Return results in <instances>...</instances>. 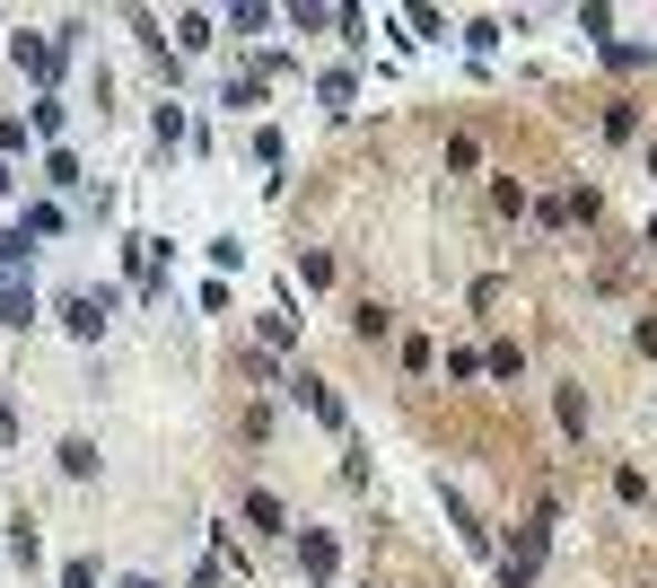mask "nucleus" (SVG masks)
Returning a JSON list of instances; mask_svg holds the SVG:
<instances>
[{
	"label": "nucleus",
	"mask_w": 657,
	"mask_h": 588,
	"mask_svg": "<svg viewBox=\"0 0 657 588\" xmlns=\"http://www.w3.org/2000/svg\"><path fill=\"white\" fill-rule=\"evenodd\" d=\"M649 176H657V141H649Z\"/></svg>",
	"instance_id": "bb28decb"
},
{
	"label": "nucleus",
	"mask_w": 657,
	"mask_h": 588,
	"mask_svg": "<svg viewBox=\"0 0 657 588\" xmlns=\"http://www.w3.org/2000/svg\"><path fill=\"white\" fill-rule=\"evenodd\" d=\"M44 185H53V194H80V158H71V149H44Z\"/></svg>",
	"instance_id": "f8f14e48"
},
{
	"label": "nucleus",
	"mask_w": 657,
	"mask_h": 588,
	"mask_svg": "<svg viewBox=\"0 0 657 588\" xmlns=\"http://www.w3.org/2000/svg\"><path fill=\"white\" fill-rule=\"evenodd\" d=\"M18 149H27V123H18V115H0V158H18Z\"/></svg>",
	"instance_id": "5701e85b"
},
{
	"label": "nucleus",
	"mask_w": 657,
	"mask_h": 588,
	"mask_svg": "<svg viewBox=\"0 0 657 588\" xmlns=\"http://www.w3.org/2000/svg\"><path fill=\"white\" fill-rule=\"evenodd\" d=\"M149 132H158V149H176V141H185V106H158V115H149Z\"/></svg>",
	"instance_id": "aec40b11"
},
{
	"label": "nucleus",
	"mask_w": 657,
	"mask_h": 588,
	"mask_svg": "<svg viewBox=\"0 0 657 588\" xmlns=\"http://www.w3.org/2000/svg\"><path fill=\"white\" fill-rule=\"evenodd\" d=\"M219 106H228V115H254V106H263V80H254V71H246V80H228V89H219Z\"/></svg>",
	"instance_id": "9b49d317"
},
{
	"label": "nucleus",
	"mask_w": 657,
	"mask_h": 588,
	"mask_svg": "<svg viewBox=\"0 0 657 588\" xmlns=\"http://www.w3.org/2000/svg\"><path fill=\"white\" fill-rule=\"evenodd\" d=\"M299 281H307V290H325V281H333V255H325V246H299Z\"/></svg>",
	"instance_id": "f3484780"
},
{
	"label": "nucleus",
	"mask_w": 657,
	"mask_h": 588,
	"mask_svg": "<svg viewBox=\"0 0 657 588\" xmlns=\"http://www.w3.org/2000/svg\"><path fill=\"white\" fill-rule=\"evenodd\" d=\"M351 334H359V343H386V334H395V308L359 299V308H351Z\"/></svg>",
	"instance_id": "0eeeda50"
},
{
	"label": "nucleus",
	"mask_w": 657,
	"mask_h": 588,
	"mask_svg": "<svg viewBox=\"0 0 657 588\" xmlns=\"http://www.w3.org/2000/svg\"><path fill=\"white\" fill-rule=\"evenodd\" d=\"M9 554H18V571H35V563H44V545H35V527H27V518H9Z\"/></svg>",
	"instance_id": "dca6fc26"
},
{
	"label": "nucleus",
	"mask_w": 657,
	"mask_h": 588,
	"mask_svg": "<svg viewBox=\"0 0 657 588\" xmlns=\"http://www.w3.org/2000/svg\"><path fill=\"white\" fill-rule=\"evenodd\" d=\"M62 474L88 483V474H97V440H62Z\"/></svg>",
	"instance_id": "4468645a"
},
{
	"label": "nucleus",
	"mask_w": 657,
	"mask_h": 588,
	"mask_svg": "<svg viewBox=\"0 0 657 588\" xmlns=\"http://www.w3.org/2000/svg\"><path fill=\"white\" fill-rule=\"evenodd\" d=\"M438 492H447V483H438ZM447 518H456V536H465V554H491V527H482V518H473V509H465L456 492H447Z\"/></svg>",
	"instance_id": "1a4fd4ad"
},
{
	"label": "nucleus",
	"mask_w": 657,
	"mask_h": 588,
	"mask_svg": "<svg viewBox=\"0 0 657 588\" xmlns=\"http://www.w3.org/2000/svg\"><path fill=\"white\" fill-rule=\"evenodd\" d=\"M0 264H9V272L27 264V229H0Z\"/></svg>",
	"instance_id": "b1692460"
},
{
	"label": "nucleus",
	"mask_w": 657,
	"mask_h": 588,
	"mask_svg": "<svg viewBox=\"0 0 657 588\" xmlns=\"http://www.w3.org/2000/svg\"><path fill=\"white\" fill-rule=\"evenodd\" d=\"M9 194H18V158H0V203H9Z\"/></svg>",
	"instance_id": "393cba45"
},
{
	"label": "nucleus",
	"mask_w": 657,
	"mask_h": 588,
	"mask_svg": "<svg viewBox=\"0 0 657 588\" xmlns=\"http://www.w3.org/2000/svg\"><path fill=\"white\" fill-rule=\"evenodd\" d=\"M114 308H123L114 290H71V299H62V326H71L80 343H97V334L114 326Z\"/></svg>",
	"instance_id": "f257e3e1"
},
{
	"label": "nucleus",
	"mask_w": 657,
	"mask_h": 588,
	"mask_svg": "<svg viewBox=\"0 0 657 588\" xmlns=\"http://www.w3.org/2000/svg\"><path fill=\"white\" fill-rule=\"evenodd\" d=\"M263 343H272V352H290V343H299V317H290V308H272V317H263Z\"/></svg>",
	"instance_id": "a211bd4d"
},
{
	"label": "nucleus",
	"mask_w": 657,
	"mask_h": 588,
	"mask_svg": "<svg viewBox=\"0 0 657 588\" xmlns=\"http://www.w3.org/2000/svg\"><path fill=\"white\" fill-rule=\"evenodd\" d=\"M299 563H307V580H333V563H342V545H333L325 527H307V536H299Z\"/></svg>",
	"instance_id": "39448f33"
},
{
	"label": "nucleus",
	"mask_w": 657,
	"mask_h": 588,
	"mask_svg": "<svg viewBox=\"0 0 657 588\" xmlns=\"http://www.w3.org/2000/svg\"><path fill=\"white\" fill-rule=\"evenodd\" d=\"M263 27H272V9H254V0H246V9H228V35H263Z\"/></svg>",
	"instance_id": "412c9836"
},
{
	"label": "nucleus",
	"mask_w": 657,
	"mask_h": 588,
	"mask_svg": "<svg viewBox=\"0 0 657 588\" xmlns=\"http://www.w3.org/2000/svg\"><path fill=\"white\" fill-rule=\"evenodd\" d=\"M123 588H158V580H123Z\"/></svg>",
	"instance_id": "cd10ccee"
},
{
	"label": "nucleus",
	"mask_w": 657,
	"mask_h": 588,
	"mask_svg": "<svg viewBox=\"0 0 657 588\" xmlns=\"http://www.w3.org/2000/svg\"><path fill=\"white\" fill-rule=\"evenodd\" d=\"M614 501H623V509H649V474H640V466H614Z\"/></svg>",
	"instance_id": "ddd939ff"
},
{
	"label": "nucleus",
	"mask_w": 657,
	"mask_h": 588,
	"mask_svg": "<svg viewBox=\"0 0 657 588\" xmlns=\"http://www.w3.org/2000/svg\"><path fill=\"white\" fill-rule=\"evenodd\" d=\"M316 97H325V115H351V97H359V80H351V71H325V80H316Z\"/></svg>",
	"instance_id": "9d476101"
},
{
	"label": "nucleus",
	"mask_w": 657,
	"mask_h": 588,
	"mask_svg": "<svg viewBox=\"0 0 657 588\" xmlns=\"http://www.w3.org/2000/svg\"><path fill=\"white\" fill-rule=\"evenodd\" d=\"M632 343H640V352H657V317H640V334H632Z\"/></svg>",
	"instance_id": "a878e982"
},
{
	"label": "nucleus",
	"mask_w": 657,
	"mask_h": 588,
	"mask_svg": "<svg viewBox=\"0 0 657 588\" xmlns=\"http://www.w3.org/2000/svg\"><path fill=\"white\" fill-rule=\"evenodd\" d=\"M544 518H552V509H544ZM544 518H535V527H526V536L500 554V588H526L535 571H544Z\"/></svg>",
	"instance_id": "f03ea898"
},
{
	"label": "nucleus",
	"mask_w": 657,
	"mask_h": 588,
	"mask_svg": "<svg viewBox=\"0 0 657 588\" xmlns=\"http://www.w3.org/2000/svg\"><path fill=\"white\" fill-rule=\"evenodd\" d=\"M561 431H570V440H587V395H578V386H561Z\"/></svg>",
	"instance_id": "6ab92c4d"
},
{
	"label": "nucleus",
	"mask_w": 657,
	"mask_h": 588,
	"mask_svg": "<svg viewBox=\"0 0 657 588\" xmlns=\"http://www.w3.org/2000/svg\"><path fill=\"white\" fill-rule=\"evenodd\" d=\"M290 395H299V404H307V413H316L325 431H342V440H351V413H342V395H333L316 369H299V378H290Z\"/></svg>",
	"instance_id": "7ed1b4c3"
},
{
	"label": "nucleus",
	"mask_w": 657,
	"mask_h": 588,
	"mask_svg": "<svg viewBox=\"0 0 657 588\" xmlns=\"http://www.w3.org/2000/svg\"><path fill=\"white\" fill-rule=\"evenodd\" d=\"M9 62H18L27 80H53V62H62V44H44V35H9Z\"/></svg>",
	"instance_id": "20e7f679"
},
{
	"label": "nucleus",
	"mask_w": 657,
	"mask_h": 588,
	"mask_svg": "<svg viewBox=\"0 0 657 588\" xmlns=\"http://www.w3.org/2000/svg\"><path fill=\"white\" fill-rule=\"evenodd\" d=\"M0 326H18V334L35 326V290L27 281H0Z\"/></svg>",
	"instance_id": "423d86ee"
},
{
	"label": "nucleus",
	"mask_w": 657,
	"mask_h": 588,
	"mask_svg": "<svg viewBox=\"0 0 657 588\" xmlns=\"http://www.w3.org/2000/svg\"><path fill=\"white\" fill-rule=\"evenodd\" d=\"M605 62H614V71H649L657 53H649V44H605Z\"/></svg>",
	"instance_id": "4be33fe9"
},
{
	"label": "nucleus",
	"mask_w": 657,
	"mask_h": 588,
	"mask_svg": "<svg viewBox=\"0 0 657 588\" xmlns=\"http://www.w3.org/2000/svg\"><path fill=\"white\" fill-rule=\"evenodd\" d=\"M176 44H185V53H211V18L185 9V18H176Z\"/></svg>",
	"instance_id": "2eb2a0df"
},
{
	"label": "nucleus",
	"mask_w": 657,
	"mask_h": 588,
	"mask_svg": "<svg viewBox=\"0 0 657 588\" xmlns=\"http://www.w3.org/2000/svg\"><path fill=\"white\" fill-rule=\"evenodd\" d=\"M246 527H254V536H281V527H290V509H281L272 492H246Z\"/></svg>",
	"instance_id": "6e6552de"
}]
</instances>
